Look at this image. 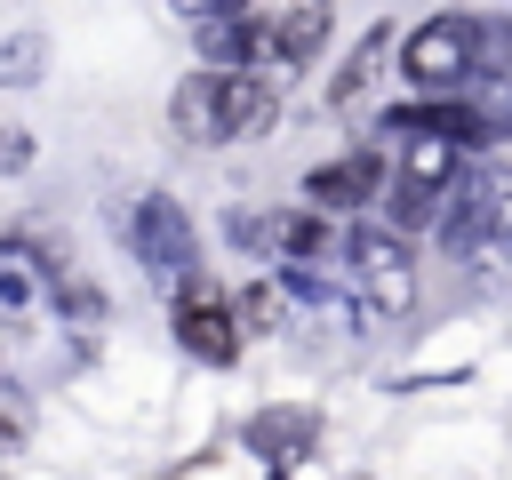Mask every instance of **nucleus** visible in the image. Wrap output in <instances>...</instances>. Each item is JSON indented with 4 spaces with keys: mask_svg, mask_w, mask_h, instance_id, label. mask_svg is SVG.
Listing matches in <instances>:
<instances>
[{
    "mask_svg": "<svg viewBox=\"0 0 512 480\" xmlns=\"http://www.w3.org/2000/svg\"><path fill=\"white\" fill-rule=\"evenodd\" d=\"M344 264H352V288H360L368 312H408L416 304V256H408L400 232H384V224L360 216L344 232Z\"/></svg>",
    "mask_w": 512,
    "mask_h": 480,
    "instance_id": "5",
    "label": "nucleus"
},
{
    "mask_svg": "<svg viewBox=\"0 0 512 480\" xmlns=\"http://www.w3.org/2000/svg\"><path fill=\"white\" fill-rule=\"evenodd\" d=\"M224 304H232V320H240V336H248V328L264 336V328L280 320V288H272V280H248V288H232Z\"/></svg>",
    "mask_w": 512,
    "mask_h": 480,
    "instance_id": "11",
    "label": "nucleus"
},
{
    "mask_svg": "<svg viewBox=\"0 0 512 480\" xmlns=\"http://www.w3.org/2000/svg\"><path fill=\"white\" fill-rule=\"evenodd\" d=\"M120 232H128V256L152 272V280H192L200 272V232H192V208L176 192H136L120 208Z\"/></svg>",
    "mask_w": 512,
    "mask_h": 480,
    "instance_id": "4",
    "label": "nucleus"
},
{
    "mask_svg": "<svg viewBox=\"0 0 512 480\" xmlns=\"http://www.w3.org/2000/svg\"><path fill=\"white\" fill-rule=\"evenodd\" d=\"M0 440H16V416H8V408H0Z\"/></svg>",
    "mask_w": 512,
    "mask_h": 480,
    "instance_id": "13",
    "label": "nucleus"
},
{
    "mask_svg": "<svg viewBox=\"0 0 512 480\" xmlns=\"http://www.w3.org/2000/svg\"><path fill=\"white\" fill-rule=\"evenodd\" d=\"M0 168H8V176L32 168V136H24V128H0Z\"/></svg>",
    "mask_w": 512,
    "mask_h": 480,
    "instance_id": "12",
    "label": "nucleus"
},
{
    "mask_svg": "<svg viewBox=\"0 0 512 480\" xmlns=\"http://www.w3.org/2000/svg\"><path fill=\"white\" fill-rule=\"evenodd\" d=\"M280 120V80L264 72H216V64H192L176 88H168V128L176 144L192 152H224V144H248Z\"/></svg>",
    "mask_w": 512,
    "mask_h": 480,
    "instance_id": "1",
    "label": "nucleus"
},
{
    "mask_svg": "<svg viewBox=\"0 0 512 480\" xmlns=\"http://www.w3.org/2000/svg\"><path fill=\"white\" fill-rule=\"evenodd\" d=\"M392 40H400L392 24H368V32L352 40V56H344V64H336V80H328V104H336V112H352V104L376 88V72L392 64Z\"/></svg>",
    "mask_w": 512,
    "mask_h": 480,
    "instance_id": "9",
    "label": "nucleus"
},
{
    "mask_svg": "<svg viewBox=\"0 0 512 480\" xmlns=\"http://www.w3.org/2000/svg\"><path fill=\"white\" fill-rule=\"evenodd\" d=\"M480 32H488L480 16L440 8V16H424L408 40H392V64H400V80H408L416 96H472V80L488 72Z\"/></svg>",
    "mask_w": 512,
    "mask_h": 480,
    "instance_id": "2",
    "label": "nucleus"
},
{
    "mask_svg": "<svg viewBox=\"0 0 512 480\" xmlns=\"http://www.w3.org/2000/svg\"><path fill=\"white\" fill-rule=\"evenodd\" d=\"M328 32H336L328 0H248V72L288 88V72L320 64Z\"/></svg>",
    "mask_w": 512,
    "mask_h": 480,
    "instance_id": "3",
    "label": "nucleus"
},
{
    "mask_svg": "<svg viewBox=\"0 0 512 480\" xmlns=\"http://www.w3.org/2000/svg\"><path fill=\"white\" fill-rule=\"evenodd\" d=\"M304 200L320 216H376V200H384V144H352V152L320 160L304 176Z\"/></svg>",
    "mask_w": 512,
    "mask_h": 480,
    "instance_id": "7",
    "label": "nucleus"
},
{
    "mask_svg": "<svg viewBox=\"0 0 512 480\" xmlns=\"http://www.w3.org/2000/svg\"><path fill=\"white\" fill-rule=\"evenodd\" d=\"M464 192H472V216H480V232L464 248L512 264V168H480V176H464Z\"/></svg>",
    "mask_w": 512,
    "mask_h": 480,
    "instance_id": "8",
    "label": "nucleus"
},
{
    "mask_svg": "<svg viewBox=\"0 0 512 480\" xmlns=\"http://www.w3.org/2000/svg\"><path fill=\"white\" fill-rule=\"evenodd\" d=\"M40 64H48V40H40V32H8V40H0V80H8V88H32Z\"/></svg>",
    "mask_w": 512,
    "mask_h": 480,
    "instance_id": "10",
    "label": "nucleus"
},
{
    "mask_svg": "<svg viewBox=\"0 0 512 480\" xmlns=\"http://www.w3.org/2000/svg\"><path fill=\"white\" fill-rule=\"evenodd\" d=\"M168 328H176V344H184L200 368H232V360H240V320H232L224 288H208L200 272L168 288Z\"/></svg>",
    "mask_w": 512,
    "mask_h": 480,
    "instance_id": "6",
    "label": "nucleus"
}]
</instances>
